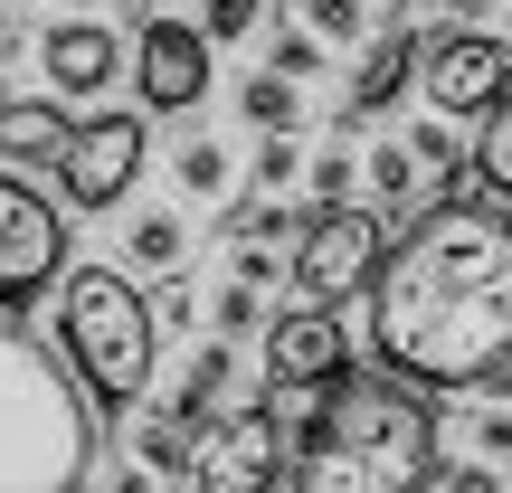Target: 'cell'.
<instances>
[{"label": "cell", "instance_id": "cell-1", "mask_svg": "<svg viewBox=\"0 0 512 493\" xmlns=\"http://www.w3.org/2000/svg\"><path fill=\"white\" fill-rule=\"evenodd\" d=\"M370 351L437 399L512 389V200H437L380 256Z\"/></svg>", "mask_w": 512, "mask_h": 493}, {"label": "cell", "instance_id": "cell-2", "mask_svg": "<svg viewBox=\"0 0 512 493\" xmlns=\"http://www.w3.org/2000/svg\"><path fill=\"white\" fill-rule=\"evenodd\" d=\"M437 389L399 380V370H332L313 389V418L294 427V493H437Z\"/></svg>", "mask_w": 512, "mask_h": 493}, {"label": "cell", "instance_id": "cell-3", "mask_svg": "<svg viewBox=\"0 0 512 493\" xmlns=\"http://www.w3.org/2000/svg\"><path fill=\"white\" fill-rule=\"evenodd\" d=\"M95 456V418L67 351L0 332V493H76Z\"/></svg>", "mask_w": 512, "mask_h": 493}, {"label": "cell", "instance_id": "cell-4", "mask_svg": "<svg viewBox=\"0 0 512 493\" xmlns=\"http://www.w3.org/2000/svg\"><path fill=\"white\" fill-rule=\"evenodd\" d=\"M57 351H67L76 389H86L105 418L152 399V361H162V323H152V294L133 285V266H76L57 285Z\"/></svg>", "mask_w": 512, "mask_h": 493}, {"label": "cell", "instance_id": "cell-5", "mask_svg": "<svg viewBox=\"0 0 512 493\" xmlns=\"http://www.w3.org/2000/svg\"><path fill=\"white\" fill-rule=\"evenodd\" d=\"M389 256V209L380 200H313L304 219H294V256L285 275L313 294V304H342L351 285H370Z\"/></svg>", "mask_w": 512, "mask_h": 493}, {"label": "cell", "instance_id": "cell-6", "mask_svg": "<svg viewBox=\"0 0 512 493\" xmlns=\"http://www.w3.org/2000/svg\"><path fill=\"white\" fill-rule=\"evenodd\" d=\"M152 162V124L143 114H86V124L67 133V152H57V190H67V209H124V190L143 181Z\"/></svg>", "mask_w": 512, "mask_h": 493}, {"label": "cell", "instance_id": "cell-7", "mask_svg": "<svg viewBox=\"0 0 512 493\" xmlns=\"http://www.w3.org/2000/svg\"><path fill=\"white\" fill-rule=\"evenodd\" d=\"M285 475H294V418L275 399L209 418V437H200V484L209 493H266Z\"/></svg>", "mask_w": 512, "mask_h": 493}, {"label": "cell", "instance_id": "cell-8", "mask_svg": "<svg viewBox=\"0 0 512 493\" xmlns=\"http://www.w3.org/2000/svg\"><path fill=\"white\" fill-rule=\"evenodd\" d=\"M418 76H427L437 114H484L512 86V38H494L484 19H456V29L418 38Z\"/></svg>", "mask_w": 512, "mask_h": 493}, {"label": "cell", "instance_id": "cell-9", "mask_svg": "<svg viewBox=\"0 0 512 493\" xmlns=\"http://www.w3.org/2000/svg\"><path fill=\"white\" fill-rule=\"evenodd\" d=\"M57 266H67V209H57L48 190H29V181L0 171V313L29 304Z\"/></svg>", "mask_w": 512, "mask_h": 493}, {"label": "cell", "instance_id": "cell-10", "mask_svg": "<svg viewBox=\"0 0 512 493\" xmlns=\"http://www.w3.org/2000/svg\"><path fill=\"white\" fill-rule=\"evenodd\" d=\"M133 95H143V114H190L209 95V29L200 19H143L133 29Z\"/></svg>", "mask_w": 512, "mask_h": 493}, {"label": "cell", "instance_id": "cell-11", "mask_svg": "<svg viewBox=\"0 0 512 493\" xmlns=\"http://www.w3.org/2000/svg\"><path fill=\"white\" fill-rule=\"evenodd\" d=\"M342 361H351V332H342L332 304H304V313H285V323H266V380H275V399H313Z\"/></svg>", "mask_w": 512, "mask_h": 493}, {"label": "cell", "instance_id": "cell-12", "mask_svg": "<svg viewBox=\"0 0 512 493\" xmlns=\"http://www.w3.org/2000/svg\"><path fill=\"white\" fill-rule=\"evenodd\" d=\"M38 67H48V95L95 105V95L124 76V38H114L105 19H48V29H38Z\"/></svg>", "mask_w": 512, "mask_h": 493}, {"label": "cell", "instance_id": "cell-13", "mask_svg": "<svg viewBox=\"0 0 512 493\" xmlns=\"http://www.w3.org/2000/svg\"><path fill=\"white\" fill-rule=\"evenodd\" d=\"M408 86H418V29H408V19L399 29H370L361 38V76H351V95H342V133L370 124V114H389Z\"/></svg>", "mask_w": 512, "mask_h": 493}, {"label": "cell", "instance_id": "cell-14", "mask_svg": "<svg viewBox=\"0 0 512 493\" xmlns=\"http://www.w3.org/2000/svg\"><path fill=\"white\" fill-rule=\"evenodd\" d=\"M67 133H76L67 95H0V162L10 171H57Z\"/></svg>", "mask_w": 512, "mask_h": 493}, {"label": "cell", "instance_id": "cell-15", "mask_svg": "<svg viewBox=\"0 0 512 493\" xmlns=\"http://www.w3.org/2000/svg\"><path fill=\"white\" fill-rule=\"evenodd\" d=\"M361 200H380L389 219H408V209L427 200V162H418V143H370V152H361Z\"/></svg>", "mask_w": 512, "mask_h": 493}, {"label": "cell", "instance_id": "cell-16", "mask_svg": "<svg viewBox=\"0 0 512 493\" xmlns=\"http://www.w3.org/2000/svg\"><path fill=\"white\" fill-rule=\"evenodd\" d=\"M133 456H143L152 484H200V427H181L171 408H152V418L133 427Z\"/></svg>", "mask_w": 512, "mask_h": 493}, {"label": "cell", "instance_id": "cell-17", "mask_svg": "<svg viewBox=\"0 0 512 493\" xmlns=\"http://www.w3.org/2000/svg\"><path fill=\"white\" fill-rule=\"evenodd\" d=\"M238 114H247V133H304V76L256 67L238 86Z\"/></svg>", "mask_w": 512, "mask_h": 493}, {"label": "cell", "instance_id": "cell-18", "mask_svg": "<svg viewBox=\"0 0 512 493\" xmlns=\"http://www.w3.org/2000/svg\"><path fill=\"white\" fill-rule=\"evenodd\" d=\"M190 256V219L181 209H133V228H124V266L133 275H171Z\"/></svg>", "mask_w": 512, "mask_h": 493}, {"label": "cell", "instance_id": "cell-19", "mask_svg": "<svg viewBox=\"0 0 512 493\" xmlns=\"http://www.w3.org/2000/svg\"><path fill=\"white\" fill-rule=\"evenodd\" d=\"M171 181H181V200H228L238 190V152L190 133V143H171Z\"/></svg>", "mask_w": 512, "mask_h": 493}, {"label": "cell", "instance_id": "cell-20", "mask_svg": "<svg viewBox=\"0 0 512 493\" xmlns=\"http://www.w3.org/2000/svg\"><path fill=\"white\" fill-rule=\"evenodd\" d=\"M475 124H484V133H475V181L494 190V200H512V86L475 114Z\"/></svg>", "mask_w": 512, "mask_h": 493}, {"label": "cell", "instance_id": "cell-21", "mask_svg": "<svg viewBox=\"0 0 512 493\" xmlns=\"http://www.w3.org/2000/svg\"><path fill=\"white\" fill-rule=\"evenodd\" d=\"M294 181H304V143H294V133H256V152H247V190H275V200H285Z\"/></svg>", "mask_w": 512, "mask_h": 493}, {"label": "cell", "instance_id": "cell-22", "mask_svg": "<svg viewBox=\"0 0 512 493\" xmlns=\"http://www.w3.org/2000/svg\"><path fill=\"white\" fill-rule=\"evenodd\" d=\"M209 332H228V342H247V332H266V285H247V275H228V285L209 294Z\"/></svg>", "mask_w": 512, "mask_h": 493}, {"label": "cell", "instance_id": "cell-23", "mask_svg": "<svg viewBox=\"0 0 512 493\" xmlns=\"http://www.w3.org/2000/svg\"><path fill=\"white\" fill-rule=\"evenodd\" d=\"M304 181H313V200H351L361 190V152H304Z\"/></svg>", "mask_w": 512, "mask_h": 493}, {"label": "cell", "instance_id": "cell-24", "mask_svg": "<svg viewBox=\"0 0 512 493\" xmlns=\"http://www.w3.org/2000/svg\"><path fill=\"white\" fill-rule=\"evenodd\" d=\"M304 29H323L332 48H351V38H370V0H304Z\"/></svg>", "mask_w": 512, "mask_h": 493}, {"label": "cell", "instance_id": "cell-25", "mask_svg": "<svg viewBox=\"0 0 512 493\" xmlns=\"http://www.w3.org/2000/svg\"><path fill=\"white\" fill-rule=\"evenodd\" d=\"M323 57H332V38H323V29H275L266 67H285V76H323Z\"/></svg>", "mask_w": 512, "mask_h": 493}, {"label": "cell", "instance_id": "cell-26", "mask_svg": "<svg viewBox=\"0 0 512 493\" xmlns=\"http://www.w3.org/2000/svg\"><path fill=\"white\" fill-rule=\"evenodd\" d=\"M200 29H209V48H228V38H256V29H266V0H209Z\"/></svg>", "mask_w": 512, "mask_h": 493}, {"label": "cell", "instance_id": "cell-27", "mask_svg": "<svg viewBox=\"0 0 512 493\" xmlns=\"http://www.w3.org/2000/svg\"><path fill=\"white\" fill-rule=\"evenodd\" d=\"M465 446H475L484 465H512V408H475V418H465Z\"/></svg>", "mask_w": 512, "mask_h": 493}, {"label": "cell", "instance_id": "cell-28", "mask_svg": "<svg viewBox=\"0 0 512 493\" xmlns=\"http://www.w3.org/2000/svg\"><path fill=\"white\" fill-rule=\"evenodd\" d=\"M152 323H162V332H200V294L181 285V266H171L162 294H152Z\"/></svg>", "mask_w": 512, "mask_h": 493}, {"label": "cell", "instance_id": "cell-29", "mask_svg": "<svg viewBox=\"0 0 512 493\" xmlns=\"http://www.w3.org/2000/svg\"><path fill=\"white\" fill-rule=\"evenodd\" d=\"M238 275H247V285H275V275H285L275 238H238Z\"/></svg>", "mask_w": 512, "mask_h": 493}, {"label": "cell", "instance_id": "cell-30", "mask_svg": "<svg viewBox=\"0 0 512 493\" xmlns=\"http://www.w3.org/2000/svg\"><path fill=\"white\" fill-rule=\"evenodd\" d=\"M437 10H446V19H494L503 0H437Z\"/></svg>", "mask_w": 512, "mask_h": 493}, {"label": "cell", "instance_id": "cell-31", "mask_svg": "<svg viewBox=\"0 0 512 493\" xmlns=\"http://www.w3.org/2000/svg\"><path fill=\"white\" fill-rule=\"evenodd\" d=\"M10 29H19V10H10V0H0V48H10Z\"/></svg>", "mask_w": 512, "mask_h": 493}, {"label": "cell", "instance_id": "cell-32", "mask_svg": "<svg viewBox=\"0 0 512 493\" xmlns=\"http://www.w3.org/2000/svg\"><path fill=\"white\" fill-rule=\"evenodd\" d=\"M0 95H10V48H0Z\"/></svg>", "mask_w": 512, "mask_h": 493}]
</instances>
